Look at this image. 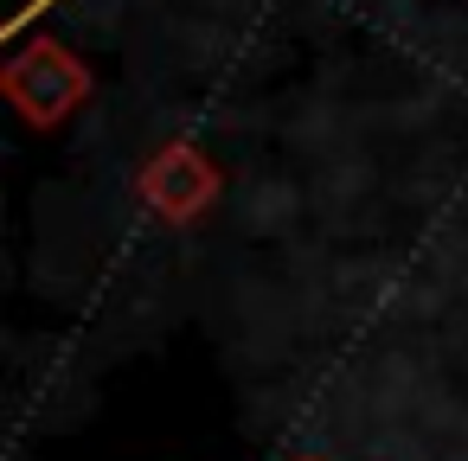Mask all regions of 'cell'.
<instances>
[{
    "label": "cell",
    "mask_w": 468,
    "mask_h": 461,
    "mask_svg": "<svg viewBox=\"0 0 468 461\" xmlns=\"http://www.w3.org/2000/svg\"><path fill=\"white\" fill-rule=\"evenodd\" d=\"M142 199H148L167 225H186V218H199V212L218 199V173H212L193 148H167V154L148 161V173H142Z\"/></svg>",
    "instance_id": "obj_2"
},
{
    "label": "cell",
    "mask_w": 468,
    "mask_h": 461,
    "mask_svg": "<svg viewBox=\"0 0 468 461\" xmlns=\"http://www.w3.org/2000/svg\"><path fill=\"white\" fill-rule=\"evenodd\" d=\"M0 90H7V103H14L27 122L52 129V122H65V116L90 97V71H84L78 52H65L58 39H33V46H20V52L7 58Z\"/></svg>",
    "instance_id": "obj_1"
}]
</instances>
